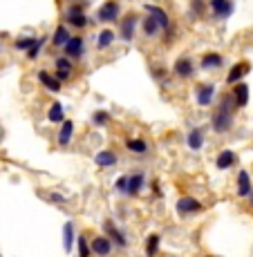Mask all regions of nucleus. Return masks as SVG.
<instances>
[{
	"label": "nucleus",
	"mask_w": 253,
	"mask_h": 257,
	"mask_svg": "<svg viewBox=\"0 0 253 257\" xmlns=\"http://www.w3.org/2000/svg\"><path fill=\"white\" fill-rule=\"evenodd\" d=\"M143 12H148L146 16H150L152 21H155L157 25H159V27H161V32H163V29H168V27H171V18H168L166 9L159 7V5H143Z\"/></svg>",
	"instance_id": "obj_11"
},
{
	"label": "nucleus",
	"mask_w": 253,
	"mask_h": 257,
	"mask_svg": "<svg viewBox=\"0 0 253 257\" xmlns=\"http://www.w3.org/2000/svg\"><path fill=\"white\" fill-rule=\"evenodd\" d=\"M110 118L112 116H110V112H108V110H97L92 114V123L97 127H103V125H108V123H110Z\"/></svg>",
	"instance_id": "obj_33"
},
{
	"label": "nucleus",
	"mask_w": 253,
	"mask_h": 257,
	"mask_svg": "<svg viewBox=\"0 0 253 257\" xmlns=\"http://www.w3.org/2000/svg\"><path fill=\"white\" fill-rule=\"evenodd\" d=\"M115 190L119 192V195H126V192H128V172H126V175H121L115 181Z\"/></svg>",
	"instance_id": "obj_36"
},
{
	"label": "nucleus",
	"mask_w": 253,
	"mask_h": 257,
	"mask_svg": "<svg viewBox=\"0 0 253 257\" xmlns=\"http://www.w3.org/2000/svg\"><path fill=\"white\" fill-rule=\"evenodd\" d=\"M146 188V175H143L141 170L132 172V175H128V197H137L141 195V190Z\"/></svg>",
	"instance_id": "obj_14"
},
{
	"label": "nucleus",
	"mask_w": 253,
	"mask_h": 257,
	"mask_svg": "<svg viewBox=\"0 0 253 257\" xmlns=\"http://www.w3.org/2000/svg\"><path fill=\"white\" fill-rule=\"evenodd\" d=\"M47 121H49V123H63V121H65V107H63V103L54 101L52 105H49V110H47Z\"/></svg>",
	"instance_id": "obj_25"
},
{
	"label": "nucleus",
	"mask_w": 253,
	"mask_h": 257,
	"mask_svg": "<svg viewBox=\"0 0 253 257\" xmlns=\"http://www.w3.org/2000/svg\"><path fill=\"white\" fill-rule=\"evenodd\" d=\"M94 164L99 168H115L119 164V155L115 150H99L94 155Z\"/></svg>",
	"instance_id": "obj_20"
},
{
	"label": "nucleus",
	"mask_w": 253,
	"mask_h": 257,
	"mask_svg": "<svg viewBox=\"0 0 253 257\" xmlns=\"http://www.w3.org/2000/svg\"><path fill=\"white\" fill-rule=\"evenodd\" d=\"M253 190V184H251V177L246 170H240L237 172V181H235V195L242 197V199H246V197L251 195Z\"/></svg>",
	"instance_id": "obj_16"
},
{
	"label": "nucleus",
	"mask_w": 253,
	"mask_h": 257,
	"mask_svg": "<svg viewBox=\"0 0 253 257\" xmlns=\"http://www.w3.org/2000/svg\"><path fill=\"white\" fill-rule=\"evenodd\" d=\"M204 143H206V132H204V127H193V130L188 132V137H186L188 150L200 152L202 148H204Z\"/></svg>",
	"instance_id": "obj_15"
},
{
	"label": "nucleus",
	"mask_w": 253,
	"mask_h": 257,
	"mask_svg": "<svg viewBox=\"0 0 253 257\" xmlns=\"http://www.w3.org/2000/svg\"><path fill=\"white\" fill-rule=\"evenodd\" d=\"M115 38H117V34L112 32V29H101L99 32V38H97V49H108V47H112V43H115Z\"/></svg>",
	"instance_id": "obj_28"
},
{
	"label": "nucleus",
	"mask_w": 253,
	"mask_h": 257,
	"mask_svg": "<svg viewBox=\"0 0 253 257\" xmlns=\"http://www.w3.org/2000/svg\"><path fill=\"white\" fill-rule=\"evenodd\" d=\"M38 81H41L43 87H45V90H49V92H61V90H63V83L58 81L54 74H49L47 70H41V72H38Z\"/></svg>",
	"instance_id": "obj_22"
},
{
	"label": "nucleus",
	"mask_w": 253,
	"mask_h": 257,
	"mask_svg": "<svg viewBox=\"0 0 253 257\" xmlns=\"http://www.w3.org/2000/svg\"><path fill=\"white\" fill-rule=\"evenodd\" d=\"M251 70V65L246 61H242V63H237V65H233L231 67V72H229V76H226V85H235V83H242V78L249 74Z\"/></svg>",
	"instance_id": "obj_19"
},
{
	"label": "nucleus",
	"mask_w": 253,
	"mask_h": 257,
	"mask_svg": "<svg viewBox=\"0 0 253 257\" xmlns=\"http://www.w3.org/2000/svg\"><path fill=\"white\" fill-rule=\"evenodd\" d=\"M191 12H193V18H202L206 12V3L204 0H191Z\"/></svg>",
	"instance_id": "obj_34"
},
{
	"label": "nucleus",
	"mask_w": 253,
	"mask_h": 257,
	"mask_svg": "<svg viewBox=\"0 0 253 257\" xmlns=\"http://www.w3.org/2000/svg\"><path fill=\"white\" fill-rule=\"evenodd\" d=\"M231 96H233V101H235L237 110L246 107V103H249V85H246V83H235L231 90Z\"/></svg>",
	"instance_id": "obj_21"
},
{
	"label": "nucleus",
	"mask_w": 253,
	"mask_h": 257,
	"mask_svg": "<svg viewBox=\"0 0 253 257\" xmlns=\"http://www.w3.org/2000/svg\"><path fill=\"white\" fill-rule=\"evenodd\" d=\"M0 257H3V255H0Z\"/></svg>",
	"instance_id": "obj_40"
},
{
	"label": "nucleus",
	"mask_w": 253,
	"mask_h": 257,
	"mask_svg": "<svg viewBox=\"0 0 253 257\" xmlns=\"http://www.w3.org/2000/svg\"><path fill=\"white\" fill-rule=\"evenodd\" d=\"M43 45H45V38H38V41H36V45H34V47L27 52V58H29V61H36V58L41 56Z\"/></svg>",
	"instance_id": "obj_35"
},
{
	"label": "nucleus",
	"mask_w": 253,
	"mask_h": 257,
	"mask_svg": "<svg viewBox=\"0 0 253 257\" xmlns=\"http://www.w3.org/2000/svg\"><path fill=\"white\" fill-rule=\"evenodd\" d=\"M215 101V83H200L195 87V103L200 107H208Z\"/></svg>",
	"instance_id": "obj_7"
},
{
	"label": "nucleus",
	"mask_w": 253,
	"mask_h": 257,
	"mask_svg": "<svg viewBox=\"0 0 253 257\" xmlns=\"http://www.w3.org/2000/svg\"><path fill=\"white\" fill-rule=\"evenodd\" d=\"M63 18H65L67 27H74V29H83L88 25L86 12H83V7H78V5H72V7H67L65 14H63Z\"/></svg>",
	"instance_id": "obj_4"
},
{
	"label": "nucleus",
	"mask_w": 253,
	"mask_h": 257,
	"mask_svg": "<svg viewBox=\"0 0 253 257\" xmlns=\"http://www.w3.org/2000/svg\"><path fill=\"white\" fill-rule=\"evenodd\" d=\"M246 199H249V201H251V208H253V190H251V195H249V197H246Z\"/></svg>",
	"instance_id": "obj_39"
},
{
	"label": "nucleus",
	"mask_w": 253,
	"mask_h": 257,
	"mask_svg": "<svg viewBox=\"0 0 253 257\" xmlns=\"http://www.w3.org/2000/svg\"><path fill=\"white\" fill-rule=\"evenodd\" d=\"M74 139V121H69V118H65V121L61 123V127H58V132H56V143L61 148H65L69 146Z\"/></svg>",
	"instance_id": "obj_17"
},
{
	"label": "nucleus",
	"mask_w": 253,
	"mask_h": 257,
	"mask_svg": "<svg viewBox=\"0 0 253 257\" xmlns=\"http://www.w3.org/2000/svg\"><path fill=\"white\" fill-rule=\"evenodd\" d=\"M36 41L38 38H34V36H21L14 43V49H18V52H29V49L36 45Z\"/></svg>",
	"instance_id": "obj_31"
},
{
	"label": "nucleus",
	"mask_w": 253,
	"mask_h": 257,
	"mask_svg": "<svg viewBox=\"0 0 253 257\" xmlns=\"http://www.w3.org/2000/svg\"><path fill=\"white\" fill-rule=\"evenodd\" d=\"M90 250H92V255H97V257H108V255H112L115 246H112V241L108 239L106 235H97V237H92V241H90Z\"/></svg>",
	"instance_id": "obj_10"
},
{
	"label": "nucleus",
	"mask_w": 253,
	"mask_h": 257,
	"mask_svg": "<svg viewBox=\"0 0 253 257\" xmlns=\"http://www.w3.org/2000/svg\"><path fill=\"white\" fill-rule=\"evenodd\" d=\"M235 101H233L231 94H224V96L217 101V110L213 112L211 116V127L217 132V135H224L233 127V121H235Z\"/></svg>",
	"instance_id": "obj_1"
},
{
	"label": "nucleus",
	"mask_w": 253,
	"mask_h": 257,
	"mask_svg": "<svg viewBox=\"0 0 253 257\" xmlns=\"http://www.w3.org/2000/svg\"><path fill=\"white\" fill-rule=\"evenodd\" d=\"M119 16H121V7H119L117 0H106V3L99 7V12H97V21L106 23V25L117 23Z\"/></svg>",
	"instance_id": "obj_3"
},
{
	"label": "nucleus",
	"mask_w": 253,
	"mask_h": 257,
	"mask_svg": "<svg viewBox=\"0 0 253 257\" xmlns=\"http://www.w3.org/2000/svg\"><path fill=\"white\" fill-rule=\"evenodd\" d=\"M141 32H143V36H146V38H157L161 34V27L152 21L150 16H146L141 21Z\"/></svg>",
	"instance_id": "obj_26"
},
{
	"label": "nucleus",
	"mask_w": 253,
	"mask_h": 257,
	"mask_svg": "<svg viewBox=\"0 0 253 257\" xmlns=\"http://www.w3.org/2000/svg\"><path fill=\"white\" fill-rule=\"evenodd\" d=\"M63 56H67L69 61H78V58L86 54V41H83L81 36H72L69 41L65 43V47H63Z\"/></svg>",
	"instance_id": "obj_9"
},
{
	"label": "nucleus",
	"mask_w": 253,
	"mask_h": 257,
	"mask_svg": "<svg viewBox=\"0 0 253 257\" xmlns=\"http://www.w3.org/2000/svg\"><path fill=\"white\" fill-rule=\"evenodd\" d=\"M175 210H177V215H180V217H191V215H197V212L204 210V204H202L200 199H195V197L184 195V197H180V199H177Z\"/></svg>",
	"instance_id": "obj_2"
},
{
	"label": "nucleus",
	"mask_w": 253,
	"mask_h": 257,
	"mask_svg": "<svg viewBox=\"0 0 253 257\" xmlns=\"http://www.w3.org/2000/svg\"><path fill=\"white\" fill-rule=\"evenodd\" d=\"M152 76H155L157 78V81H159L161 83V85H166V83H168V72L166 70H161V67H152Z\"/></svg>",
	"instance_id": "obj_37"
},
{
	"label": "nucleus",
	"mask_w": 253,
	"mask_h": 257,
	"mask_svg": "<svg viewBox=\"0 0 253 257\" xmlns=\"http://www.w3.org/2000/svg\"><path fill=\"white\" fill-rule=\"evenodd\" d=\"M126 148L135 155H148V150H150L146 139H126Z\"/></svg>",
	"instance_id": "obj_30"
},
{
	"label": "nucleus",
	"mask_w": 253,
	"mask_h": 257,
	"mask_svg": "<svg viewBox=\"0 0 253 257\" xmlns=\"http://www.w3.org/2000/svg\"><path fill=\"white\" fill-rule=\"evenodd\" d=\"M103 230H106V237L112 241V246H117V248H126L128 246V237L126 233H123L121 228L115 224V221H110V219H106L103 221Z\"/></svg>",
	"instance_id": "obj_5"
},
{
	"label": "nucleus",
	"mask_w": 253,
	"mask_h": 257,
	"mask_svg": "<svg viewBox=\"0 0 253 257\" xmlns=\"http://www.w3.org/2000/svg\"><path fill=\"white\" fill-rule=\"evenodd\" d=\"M235 161H237V155L233 150H222L220 155L215 157V166L220 168V170H229V168L235 166Z\"/></svg>",
	"instance_id": "obj_23"
},
{
	"label": "nucleus",
	"mask_w": 253,
	"mask_h": 257,
	"mask_svg": "<svg viewBox=\"0 0 253 257\" xmlns=\"http://www.w3.org/2000/svg\"><path fill=\"white\" fill-rule=\"evenodd\" d=\"M54 76L58 78V81H67L69 76H72V72H74V61H69L67 56H56L54 58Z\"/></svg>",
	"instance_id": "obj_12"
},
{
	"label": "nucleus",
	"mask_w": 253,
	"mask_h": 257,
	"mask_svg": "<svg viewBox=\"0 0 253 257\" xmlns=\"http://www.w3.org/2000/svg\"><path fill=\"white\" fill-rule=\"evenodd\" d=\"M76 250H78V257H92V250H90V239L86 235H78L76 239Z\"/></svg>",
	"instance_id": "obj_32"
},
{
	"label": "nucleus",
	"mask_w": 253,
	"mask_h": 257,
	"mask_svg": "<svg viewBox=\"0 0 253 257\" xmlns=\"http://www.w3.org/2000/svg\"><path fill=\"white\" fill-rule=\"evenodd\" d=\"M137 23H139V16H137V14H128V16L123 18V21H121V32H119V36H121V41L130 43L132 38H135Z\"/></svg>",
	"instance_id": "obj_13"
},
{
	"label": "nucleus",
	"mask_w": 253,
	"mask_h": 257,
	"mask_svg": "<svg viewBox=\"0 0 253 257\" xmlns=\"http://www.w3.org/2000/svg\"><path fill=\"white\" fill-rule=\"evenodd\" d=\"M208 7H211L213 18H217V21H226V18H231V14L235 12L233 0H208Z\"/></svg>",
	"instance_id": "obj_8"
},
{
	"label": "nucleus",
	"mask_w": 253,
	"mask_h": 257,
	"mask_svg": "<svg viewBox=\"0 0 253 257\" xmlns=\"http://www.w3.org/2000/svg\"><path fill=\"white\" fill-rule=\"evenodd\" d=\"M69 38H72V34H69L67 25H58L52 34V45L54 47H65V43L69 41Z\"/></svg>",
	"instance_id": "obj_24"
},
{
	"label": "nucleus",
	"mask_w": 253,
	"mask_h": 257,
	"mask_svg": "<svg viewBox=\"0 0 253 257\" xmlns=\"http://www.w3.org/2000/svg\"><path fill=\"white\" fill-rule=\"evenodd\" d=\"M159 246H161V237L157 233H150L146 237V246H143V250H146V257H155L159 253Z\"/></svg>",
	"instance_id": "obj_27"
},
{
	"label": "nucleus",
	"mask_w": 253,
	"mask_h": 257,
	"mask_svg": "<svg viewBox=\"0 0 253 257\" xmlns=\"http://www.w3.org/2000/svg\"><path fill=\"white\" fill-rule=\"evenodd\" d=\"M195 63L191 61L188 56H180L175 63H173V74H175L177 78H182V81H188V78L195 76Z\"/></svg>",
	"instance_id": "obj_6"
},
{
	"label": "nucleus",
	"mask_w": 253,
	"mask_h": 257,
	"mask_svg": "<svg viewBox=\"0 0 253 257\" xmlns=\"http://www.w3.org/2000/svg\"><path fill=\"white\" fill-rule=\"evenodd\" d=\"M45 199H47V201H52V204H65L67 197H65V195H61V192H47Z\"/></svg>",
	"instance_id": "obj_38"
},
{
	"label": "nucleus",
	"mask_w": 253,
	"mask_h": 257,
	"mask_svg": "<svg viewBox=\"0 0 253 257\" xmlns=\"http://www.w3.org/2000/svg\"><path fill=\"white\" fill-rule=\"evenodd\" d=\"M63 248L65 253H72L74 248V221H65L63 226Z\"/></svg>",
	"instance_id": "obj_29"
},
{
	"label": "nucleus",
	"mask_w": 253,
	"mask_h": 257,
	"mask_svg": "<svg viewBox=\"0 0 253 257\" xmlns=\"http://www.w3.org/2000/svg\"><path fill=\"white\" fill-rule=\"evenodd\" d=\"M222 65H224V56H222V54H217V52H206L204 56H202V61H200V67H202V70H206V72L220 70Z\"/></svg>",
	"instance_id": "obj_18"
}]
</instances>
